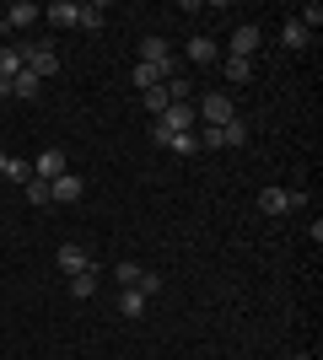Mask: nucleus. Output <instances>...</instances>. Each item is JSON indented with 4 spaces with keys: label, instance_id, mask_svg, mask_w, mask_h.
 <instances>
[{
    "label": "nucleus",
    "instance_id": "nucleus-17",
    "mask_svg": "<svg viewBox=\"0 0 323 360\" xmlns=\"http://www.w3.org/2000/svg\"><path fill=\"white\" fill-rule=\"evenodd\" d=\"M243 140H248V124H243V119L221 124V150H227V146H243Z\"/></svg>",
    "mask_w": 323,
    "mask_h": 360
},
{
    "label": "nucleus",
    "instance_id": "nucleus-26",
    "mask_svg": "<svg viewBox=\"0 0 323 360\" xmlns=\"http://www.w3.org/2000/svg\"><path fill=\"white\" fill-rule=\"evenodd\" d=\"M167 150H178V156H194V150H200V140H194V135H172Z\"/></svg>",
    "mask_w": 323,
    "mask_h": 360
},
{
    "label": "nucleus",
    "instance_id": "nucleus-19",
    "mask_svg": "<svg viewBox=\"0 0 323 360\" xmlns=\"http://www.w3.org/2000/svg\"><path fill=\"white\" fill-rule=\"evenodd\" d=\"M140 103H146V108H151V113H156V119H162V113H167V91H162V86H151V91H140Z\"/></svg>",
    "mask_w": 323,
    "mask_h": 360
},
{
    "label": "nucleus",
    "instance_id": "nucleus-4",
    "mask_svg": "<svg viewBox=\"0 0 323 360\" xmlns=\"http://www.w3.org/2000/svg\"><path fill=\"white\" fill-rule=\"evenodd\" d=\"M194 113H200V124H210V129H221V124L237 119V108L227 103V91H210L205 103H194Z\"/></svg>",
    "mask_w": 323,
    "mask_h": 360
},
{
    "label": "nucleus",
    "instance_id": "nucleus-10",
    "mask_svg": "<svg viewBox=\"0 0 323 360\" xmlns=\"http://www.w3.org/2000/svg\"><path fill=\"white\" fill-rule=\"evenodd\" d=\"M189 60L194 65H221V44H215V38H189Z\"/></svg>",
    "mask_w": 323,
    "mask_h": 360
},
{
    "label": "nucleus",
    "instance_id": "nucleus-13",
    "mask_svg": "<svg viewBox=\"0 0 323 360\" xmlns=\"http://www.w3.org/2000/svg\"><path fill=\"white\" fill-rule=\"evenodd\" d=\"M280 44H286V49H308V44H312V32H308V27H302V22L291 16V22L280 27Z\"/></svg>",
    "mask_w": 323,
    "mask_h": 360
},
{
    "label": "nucleus",
    "instance_id": "nucleus-27",
    "mask_svg": "<svg viewBox=\"0 0 323 360\" xmlns=\"http://www.w3.org/2000/svg\"><path fill=\"white\" fill-rule=\"evenodd\" d=\"M6 178H11V183H27V178H32V167H27V162H16V156H11V167H6Z\"/></svg>",
    "mask_w": 323,
    "mask_h": 360
},
{
    "label": "nucleus",
    "instance_id": "nucleus-22",
    "mask_svg": "<svg viewBox=\"0 0 323 360\" xmlns=\"http://www.w3.org/2000/svg\"><path fill=\"white\" fill-rule=\"evenodd\" d=\"M22 194H27L32 205H49V183L44 178H27V183H22Z\"/></svg>",
    "mask_w": 323,
    "mask_h": 360
},
{
    "label": "nucleus",
    "instance_id": "nucleus-18",
    "mask_svg": "<svg viewBox=\"0 0 323 360\" xmlns=\"http://www.w3.org/2000/svg\"><path fill=\"white\" fill-rule=\"evenodd\" d=\"M119 312L124 317H146V296H140V290H124V296H119Z\"/></svg>",
    "mask_w": 323,
    "mask_h": 360
},
{
    "label": "nucleus",
    "instance_id": "nucleus-15",
    "mask_svg": "<svg viewBox=\"0 0 323 360\" xmlns=\"http://www.w3.org/2000/svg\"><path fill=\"white\" fill-rule=\"evenodd\" d=\"M97 290V269H81V274H70V296L76 301H87Z\"/></svg>",
    "mask_w": 323,
    "mask_h": 360
},
{
    "label": "nucleus",
    "instance_id": "nucleus-14",
    "mask_svg": "<svg viewBox=\"0 0 323 360\" xmlns=\"http://www.w3.org/2000/svg\"><path fill=\"white\" fill-rule=\"evenodd\" d=\"M16 70H22V49H16V44H0V81H11Z\"/></svg>",
    "mask_w": 323,
    "mask_h": 360
},
{
    "label": "nucleus",
    "instance_id": "nucleus-6",
    "mask_svg": "<svg viewBox=\"0 0 323 360\" xmlns=\"http://www.w3.org/2000/svg\"><path fill=\"white\" fill-rule=\"evenodd\" d=\"M38 6H32V0H16V6H6V16H0V32H16V27H32V22H38Z\"/></svg>",
    "mask_w": 323,
    "mask_h": 360
},
{
    "label": "nucleus",
    "instance_id": "nucleus-3",
    "mask_svg": "<svg viewBox=\"0 0 323 360\" xmlns=\"http://www.w3.org/2000/svg\"><path fill=\"white\" fill-rule=\"evenodd\" d=\"M22 70H32L38 81L60 75V54H54V44H32V49H22Z\"/></svg>",
    "mask_w": 323,
    "mask_h": 360
},
{
    "label": "nucleus",
    "instance_id": "nucleus-2",
    "mask_svg": "<svg viewBox=\"0 0 323 360\" xmlns=\"http://www.w3.org/2000/svg\"><path fill=\"white\" fill-rule=\"evenodd\" d=\"M302 205H308L302 188H264V194H259V210L264 215H291V210H302Z\"/></svg>",
    "mask_w": 323,
    "mask_h": 360
},
{
    "label": "nucleus",
    "instance_id": "nucleus-21",
    "mask_svg": "<svg viewBox=\"0 0 323 360\" xmlns=\"http://www.w3.org/2000/svg\"><path fill=\"white\" fill-rule=\"evenodd\" d=\"M103 22H108V16H103V6H81V22H76V27L97 32V27H103Z\"/></svg>",
    "mask_w": 323,
    "mask_h": 360
},
{
    "label": "nucleus",
    "instance_id": "nucleus-11",
    "mask_svg": "<svg viewBox=\"0 0 323 360\" xmlns=\"http://www.w3.org/2000/svg\"><path fill=\"white\" fill-rule=\"evenodd\" d=\"M44 16L54 22V27H76V22H81V0H54Z\"/></svg>",
    "mask_w": 323,
    "mask_h": 360
},
{
    "label": "nucleus",
    "instance_id": "nucleus-25",
    "mask_svg": "<svg viewBox=\"0 0 323 360\" xmlns=\"http://www.w3.org/2000/svg\"><path fill=\"white\" fill-rule=\"evenodd\" d=\"M113 280H119L124 290H135V280H140V264H119V269H113Z\"/></svg>",
    "mask_w": 323,
    "mask_h": 360
},
{
    "label": "nucleus",
    "instance_id": "nucleus-1",
    "mask_svg": "<svg viewBox=\"0 0 323 360\" xmlns=\"http://www.w3.org/2000/svg\"><path fill=\"white\" fill-rule=\"evenodd\" d=\"M194 124H200V113H194V103H172L162 119L151 124V146H167L172 135H194Z\"/></svg>",
    "mask_w": 323,
    "mask_h": 360
},
{
    "label": "nucleus",
    "instance_id": "nucleus-20",
    "mask_svg": "<svg viewBox=\"0 0 323 360\" xmlns=\"http://www.w3.org/2000/svg\"><path fill=\"white\" fill-rule=\"evenodd\" d=\"M162 91H167V103H189V81H184V75H167Z\"/></svg>",
    "mask_w": 323,
    "mask_h": 360
},
{
    "label": "nucleus",
    "instance_id": "nucleus-23",
    "mask_svg": "<svg viewBox=\"0 0 323 360\" xmlns=\"http://www.w3.org/2000/svg\"><path fill=\"white\" fill-rule=\"evenodd\" d=\"M135 86H140V91H151V86H162V75H156L151 65H135Z\"/></svg>",
    "mask_w": 323,
    "mask_h": 360
},
{
    "label": "nucleus",
    "instance_id": "nucleus-29",
    "mask_svg": "<svg viewBox=\"0 0 323 360\" xmlns=\"http://www.w3.org/2000/svg\"><path fill=\"white\" fill-rule=\"evenodd\" d=\"M286 360H312V355H286Z\"/></svg>",
    "mask_w": 323,
    "mask_h": 360
},
{
    "label": "nucleus",
    "instance_id": "nucleus-28",
    "mask_svg": "<svg viewBox=\"0 0 323 360\" xmlns=\"http://www.w3.org/2000/svg\"><path fill=\"white\" fill-rule=\"evenodd\" d=\"M6 167H11V156H6V150H0V178H6Z\"/></svg>",
    "mask_w": 323,
    "mask_h": 360
},
{
    "label": "nucleus",
    "instance_id": "nucleus-12",
    "mask_svg": "<svg viewBox=\"0 0 323 360\" xmlns=\"http://www.w3.org/2000/svg\"><path fill=\"white\" fill-rule=\"evenodd\" d=\"M38 86H44V81H38L32 70H16V75H11V97H22V103H32V97H38Z\"/></svg>",
    "mask_w": 323,
    "mask_h": 360
},
{
    "label": "nucleus",
    "instance_id": "nucleus-5",
    "mask_svg": "<svg viewBox=\"0 0 323 360\" xmlns=\"http://www.w3.org/2000/svg\"><path fill=\"white\" fill-rule=\"evenodd\" d=\"M81 194H87V183H81L76 172H60V178L49 183V205H76Z\"/></svg>",
    "mask_w": 323,
    "mask_h": 360
},
{
    "label": "nucleus",
    "instance_id": "nucleus-7",
    "mask_svg": "<svg viewBox=\"0 0 323 360\" xmlns=\"http://www.w3.org/2000/svg\"><path fill=\"white\" fill-rule=\"evenodd\" d=\"M259 44H264V32L253 27V22H243V27L232 32V54H237V60H253V54H259Z\"/></svg>",
    "mask_w": 323,
    "mask_h": 360
},
{
    "label": "nucleus",
    "instance_id": "nucleus-8",
    "mask_svg": "<svg viewBox=\"0 0 323 360\" xmlns=\"http://www.w3.org/2000/svg\"><path fill=\"white\" fill-rule=\"evenodd\" d=\"M54 269H60V274H81V269H92V258H87V248L65 242L60 253H54Z\"/></svg>",
    "mask_w": 323,
    "mask_h": 360
},
{
    "label": "nucleus",
    "instance_id": "nucleus-9",
    "mask_svg": "<svg viewBox=\"0 0 323 360\" xmlns=\"http://www.w3.org/2000/svg\"><path fill=\"white\" fill-rule=\"evenodd\" d=\"M60 172H70V167H65V150H60V146H49L44 156L32 162V178H44V183H54Z\"/></svg>",
    "mask_w": 323,
    "mask_h": 360
},
{
    "label": "nucleus",
    "instance_id": "nucleus-16",
    "mask_svg": "<svg viewBox=\"0 0 323 360\" xmlns=\"http://www.w3.org/2000/svg\"><path fill=\"white\" fill-rule=\"evenodd\" d=\"M221 65H227V81H237V86H243L248 75H253V60H237V54H227Z\"/></svg>",
    "mask_w": 323,
    "mask_h": 360
},
{
    "label": "nucleus",
    "instance_id": "nucleus-24",
    "mask_svg": "<svg viewBox=\"0 0 323 360\" xmlns=\"http://www.w3.org/2000/svg\"><path fill=\"white\" fill-rule=\"evenodd\" d=\"M135 290H140V296H156V290H162V274H151V269H140Z\"/></svg>",
    "mask_w": 323,
    "mask_h": 360
}]
</instances>
